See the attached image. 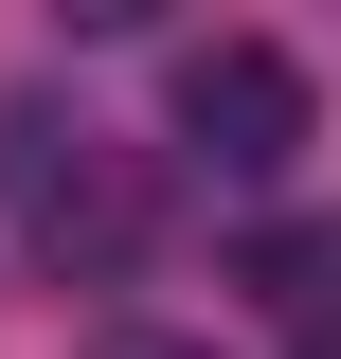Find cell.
Instances as JSON below:
<instances>
[{"label":"cell","mask_w":341,"mask_h":359,"mask_svg":"<svg viewBox=\"0 0 341 359\" xmlns=\"http://www.w3.org/2000/svg\"><path fill=\"white\" fill-rule=\"evenodd\" d=\"M108 359H180V341H108Z\"/></svg>","instance_id":"3"},{"label":"cell","mask_w":341,"mask_h":359,"mask_svg":"<svg viewBox=\"0 0 341 359\" xmlns=\"http://www.w3.org/2000/svg\"><path fill=\"white\" fill-rule=\"evenodd\" d=\"M0 216H18V252H36L54 287H126V269L162 252V180H144V144L90 126V108L18 90V108H0Z\"/></svg>","instance_id":"1"},{"label":"cell","mask_w":341,"mask_h":359,"mask_svg":"<svg viewBox=\"0 0 341 359\" xmlns=\"http://www.w3.org/2000/svg\"><path fill=\"white\" fill-rule=\"evenodd\" d=\"M180 144H198L215 180H288L305 144H323L305 54H288V36H198V54H180Z\"/></svg>","instance_id":"2"}]
</instances>
